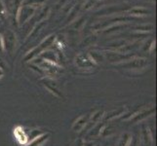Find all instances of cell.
Returning a JSON list of instances; mask_svg holds the SVG:
<instances>
[{"label": "cell", "instance_id": "1", "mask_svg": "<svg viewBox=\"0 0 157 146\" xmlns=\"http://www.w3.org/2000/svg\"><path fill=\"white\" fill-rule=\"evenodd\" d=\"M35 9L36 8L29 6V5H23V6L20 8L18 15H17V21L19 24H23L28 20H29L31 18V16L34 14Z\"/></svg>", "mask_w": 157, "mask_h": 146}, {"label": "cell", "instance_id": "2", "mask_svg": "<svg viewBox=\"0 0 157 146\" xmlns=\"http://www.w3.org/2000/svg\"><path fill=\"white\" fill-rule=\"evenodd\" d=\"M3 38V46L5 50H7L9 54H12L14 49L16 47V34L12 30H7L5 31L4 35L2 36Z\"/></svg>", "mask_w": 157, "mask_h": 146}, {"label": "cell", "instance_id": "3", "mask_svg": "<svg viewBox=\"0 0 157 146\" xmlns=\"http://www.w3.org/2000/svg\"><path fill=\"white\" fill-rule=\"evenodd\" d=\"M90 120V115H83L79 117L76 121L74 122L72 129L74 132H80L85 128V126L87 125V123H89Z\"/></svg>", "mask_w": 157, "mask_h": 146}, {"label": "cell", "instance_id": "4", "mask_svg": "<svg viewBox=\"0 0 157 146\" xmlns=\"http://www.w3.org/2000/svg\"><path fill=\"white\" fill-rule=\"evenodd\" d=\"M14 133H15L16 139H17L21 144H25L26 142H29L28 134H26V133L24 131L23 128L17 127V128L15 129Z\"/></svg>", "mask_w": 157, "mask_h": 146}, {"label": "cell", "instance_id": "5", "mask_svg": "<svg viewBox=\"0 0 157 146\" xmlns=\"http://www.w3.org/2000/svg\"><path fill=\"white\" fill-rule=\"evenodd\" d=\"M76 64L81 68H85V67L87 68V67L92 66L94 63L91 62V59L89 58L85 57V55L81 54V55H78L76 57Z\"/></svg>", "mask_w": 157, "mask_h": 146}, {"label": "cell", "instance_id": "6", "mask_svg": "<svg viewBox=\"0 0 157 146\" xmlns=\"http://www.w3.org/2000/svg\"><path fill=\"white\" fill-rule=\"evenodd\" d=\"M147 62L144 58H140V59H133V61H129L125 64H123V66L129 67V68H140V67H144Z\"/></svg>", "mask_w": 157, "mask_h": 146}, {"label": "cell", "instance_id": "7", "mask_svg": "<svg viewBox=\"0 0 157 146\" xmlns=\"http://www.w3.org/2000/svg\"><path fill=\"white\" fill-rule=\"evenodd\" d=\"M49 137H50L49 133H42L39 137H37L36 138L32 139L31 142L29 144V146H40L49 138Z\"/></svg>", "mask_w": 157, "mask_h": 146}, {"label": "cell", "instance_id": "8", "mask_svg": "<svg viewBox=\"0 0 157 146\" xmlns=\"http://www.w3.org/2000/svg\"><path fill=\"white\" fill-rule=\"evenodd\" d=\"M130 15L132 16H144V15H149L150 12L147 9L140 8V7H135L129 11Z\"/></svg>", "mask_w": 157, "mask_h": 146}, {"label": "cell", "instance_id": "9", "mask_svg": "<svg viewBox=\"0 0 157 146\" xmlns=\"http://www.w3.org/2000/svg\"><path fill=\"white\" fill-rule=\"evenodd\" d=\"M44 2H45V0H25L24 2V5H29V6L36 8V6L43 4Z\"/></svg>", "mask_w": 157, "mask_h": 146}, {"label": "cell", "instance_id": "10", "mask_svg": "<svg viewBox=\"0 0 157 146\" xmlns=\"http://www.w3.org/2000/svg\"><path fill=\"white\" fill-rule=\"evenodd\" d=\"M5 18H6V8H5L2 0H0V19L4 20Z\"/></svg>", "mask_w": 157, "mask_h": 146}, {"label": "cell", "instance_id": "11", "mask_svg": "<svg viewBox=\"0 0 157 146\" xmlns=\"http://www.w3.org/2000/svg\"><path fill=\"white\" fill-rule=\"evenodd\" d=\"M153 29V25H151V24H148V25H140V26H138L137 28V30H148V31H150V30H152Z\"/></svg>", "mask_w": 157, "mask_h": 146}, {"label": "cell", "instance_id": "12", "mask_svg": "<svg viewBox=\"0 0 157 146\" xmlns=\"http://www.w3.org/2000/svg\"><path fill=\"white\" fill-rule=\"evenodd\" d=\"M4 50V46H3V38H2V35L0 34V53H2Z\"/></svg>", "mask_w": 157, "mask_h": 146}, {"label": "cell", "instance_id": "13", "mask_svg": "<svg viewBox=\"0 0 157 146\" xmlns=\"http://www.w3.org/2000/svg\"><path fill=\"white\" fill-rule=\"evenodd\" d=\"M91 5H92V3H91V2H88L87 4H86V5H85V6H86V7H85V9H86V10H88V9H90V8L92 7V6H91Z\"/></svg>", "mask_w": 157, "mask_h": 146}, {"label": "cell", "instance_id": "14", "mask_svg": "<svg viewBox=\"0 0 157 146\" xmlns=\"http://www.w3.org/2000/svg\"><path fill=\"white\" fill-rule=\"evenodd\" d=\"M3 75H4V71H3V69L0 67V78H1Z\"/></svg>", "mask_w": 157, "mask_h": 146}, {"label": "cell", "instance_id": "15", "mask_svg": "<svg viewBox=\"0 0 157 146\" xmlns=\"http://www.w3.org/2000/svg\"><path fill=\"white\" fill-rule=\"evenodd\" d=\"M83 146H93V143H92V142H88V143H85Z\"/></svg>", "mask_w": 157, "mask_h": 146}]
</instances>
